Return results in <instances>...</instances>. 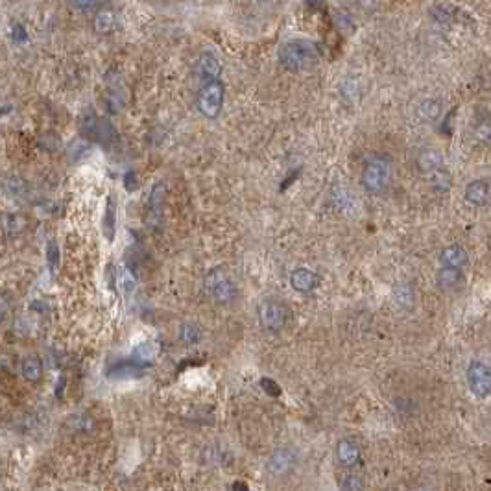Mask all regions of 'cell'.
I'll list each match as a JSON object with an SVG mask.
<instances>
[{"mask_svg": "<svg viewBox=\"0 0 491 491\" xmlns=\"http://www.w3.org/2000/svg\"><path fill=\"white\" fill-rule=\"evenodd\" d=\"M465 201L473 207H484L491 201V183L484 178L469 181L464 190Z\"/></svg>", "mask_w": 491, "mask_h": 491, "instance_id": "11", "label": "cell"}, {"mask_svg": "<svg viewBox=\"0 0 491 491\" xmlns=\"http://www.w3.org/2000/svg\"><path fill=\"white\" fill-rule=\"evenodd\" d=\"M102 231H104V237L109 242H113L116 231V207L113 196H107L106 200V211H104V218H102Z\"/></svg>", "mask_w": 491, "mask_h": 491, "instance_id": "17", "label": "cell"}, {"mask_svg": "<svg viewBox=\"0 0 491 491\" xmlns=\"http://www.w3.org/2000/svg\"><path fill=\"white\" fill-rule=\"evenodd\" d=\"M417 166L425 174H434L438 170L444 169V157L438 150L434 148H423L417 153Z\"/></svg>", "mask_w": 491, "mask_h": 491, "instance_id": "16", "label": "cell"}, {"mask_svg": "<svg viewBox=\"0 0 491 491\" xmlns=\"http://www.w3.org/2000/svg\"><path fill=\"white\" fill-rule=\"evenodd\" d=\"M464 270L445 268V266H442V268L438 270V274H436V285H438L439 290L444 292L458 290L460 286L464 285Z\"/></svg>", "mask_w": 491, "mask_h": 491, "instance_id": "13", "label": "cell"}, {"mask_svg": "<svg viewBox=\"0 0 491 491\" xmlns=\"http://www.w3.org/2000/svg\"><path fill=\"white\" fill-rule=\"evenodd\" d=\"M164 198H166V185H164V181H157V183L152 187L148 200V226L152 227V229H157L161 220H163Z\"/></svg>", "mask_w": 491, "mask_h": 491, "instance_id": "10", "label": "cell"}, {"mask_svg": "<svg viewBox=\"0 0 491 491\" xmlns=\"http://www.w3.org/2000/svg\"><path fill=\"white\" fill-rule=\"evenodd\" d=\"M11 36H13V41L15 42H24L28 39L26 30H24V26H21V24H15V26H13Z\"/></svg>", "mask_w": 491, "mask_h": 491, "instance_id": "30", "label": "cell"}, {"mask_svg": "<svg viewBox=\"0 0 491 491\" xmlns=\"http://www.w3.org/2000/svg\"><path fill=\"white\" fill-rule=\"evenodd\" d=\"M224 104V84L222 81H211L201 87L198 95V109L207 118H217L222 111Z\"/></svg>", "mask_w": 491, "mask_h": 491, "instance_id": "6", "label": "cell"}, {"mask_svg": "<svg viewBox=\"0 0 491 491\" xmlns=\"http://www.w3.org/2000/svg\"><path fill=\"white\" fill-rule=\"evenodd\" d=\"M47 260H48V266H50V272L54 274L59 266V248H58V244H56V240H48Z\"/></svg>", "mask_w": 491, "mask_h": 491, "instance_id": "29", "label": "cell"}, {"mask_svg": "<svg viewBox=\"0 0 491 491\" xmlns=\"http://www.w3.org/2000/svg\"><path fill=\"white\" fill-rule=\"evenodd\" d=\"M24 226H26V220H24V217H21V215H8V217H6L4 229L6 235H10V237L19 235V233L24 229Z\"/></svg>", "mask_w": 491, "mask_h": 491, "instance_id": "25", "label": "cell"}, {"mask_svg": "<svg viewBox=\"0 0 491 491\" xmlns=\"http://www.w3.org/2000/svg\"><path fill=\"white\" fill-rule=\"evenodd\" d=\"M338 490L340 491H366V481L364 476L349 471L345 475H342V478L338 481Z\"/></svg>", "mask_w": 491, "mask_h": 491, "instance_id": "20", "label": "cell"}, {"mask_svg": "<svg viewBox=\"0 0 491 491\" xmlns=\"http://www.w3.org/2000/svg\"><path fill=\"white\" fill-rule=\"evenodd\" d=\"M89 152V141L87 139H76L75 143H70L69 146V157L70 159H81L85 153Z\"/></svg>", "mask_w": 491, "mask_h": 491, "instance_id": "28", "label": "cell"}, {"mask_svg": "<svg viewBox=\"0 0 491 491\" xmlns=\"http://www.w3.org/2000/svg\"><path fill=\"white\" fill-rule=\"evenodd\" d=\"M116 17L111 10H100L95 17V30L98 33H109L115 28Z\"/></svg>", "mask_w": 491, "mask_h": 491, "instance_id": "21", "label": "cell"}, {"mask_svg": "<svg viewBox=\"0 0 491 491\" xmlns=\"http://www.w3.org/2000/svg\"><path fill=\"white\" fill-rule=\"evenodd\" d=\"M205 288L212 299L220 305L235 302V297H237V286L229 279V275L226 274L222 266L209 270V274L205 275Z\"/></svg>", "mask_w": 491, "mask_h": 491, "instance_id": "3", "label": "cell"}, {"mask_svg": "<svg viewBox=\"0 0 491 491\" xmlns=\"http://www.w3.org/2000/svg\"><path fill=\"white\" fill-rule=\"evenodd\" d=\"M6 190H8L10 196H13V198H21V196L26 194V183H24L21 178L11 176V178H8V181H6Z\"/></svg>", "mask_w": 491, "mask_h": 491, "instance_id": "27", "label": "cell"}, {"mask_svg": "<svg viewBox=\"0 0 491 491\" xmlns=\"http://www.w3.org/2000/svg\"><path fill=\"white\" fill-rule=\"evenodd\" d=\"M439 265L445 268H458L464 270L469 265V254L462 244H451L447 248L442 249L439 254Z\"/></svg>", "mask_w": 491, "mask_h": 491, "instance_id": "12", "label": "cell"}, {"mask_svg": "<svg viewBox=\"0 0 491 491\" xmlns=\"http://www.w3.org/2000/svg\"><path fill=\"white\" fill-rule=\"evenodd\" d=\"M391 180V163L390 159L386 157H375L368 161L362 170V187L368 192H382L386 187L390 185Z\"/></svg>", "mask_w": 491, "mask_h": 491, "instance_id": "2", "label": "cell"}, {"mask_svg": "<svg viewBox=\"0 0 491 491\" xmlns=\"http://www.w3.org/2000/svg\"><path fill=\"white\" fill-rule=\"evenodd\" d=\"M120 279L124 294H126V297H130L133 292H135V288H137V277H135V274H133L132 270L127 268V266H124V268H122Z\"/></svg>", "mask_w": 491, "mask_h": 491, "instance_id": "26", "label": "cell"}, {"mask_svg": "<svg viewBox=\"0 0 491 491\" xmlns=\"http://www.w3.org/2000/svg\"><path fill=\"white\" fill-rule=\"evenodd\" d=\"M334 458L338 462L340 467L343 469H354L362 460V449L360 445L351 438L338 439V444L334 447Z\"/></svg>", "mask_w": 491, "mask_h": 491, "instance_id": "8", "label": "cell"}, {"mask_svg": "<svg viewBox=\"0 0 491 491\" xmlns=\"http://www.w3.org/2000/svg\"><path fill=\"white\" fill-rule=\"evenodd\" d=\"M290 285L294 290L306 294V292H312L320 285V275L314 274L312 270L297 268L290 274Z\"/></svg>", "mask_w": 491, "mask_h": 491, "instance_id": "15", "label": "cell"}, {"mask_svg": "<svg viewBox=\"0 0 491 491\" xmlns=\"http://www.w3.org/2000/svg\"><path fill=\"white\" fill-rule=\"evenodd\" d=\"M72 8H76V10L91 11V10H98V8H102V4H98V2H75Z\"/></svg>", "mask_w": 491, "mask_h": 491, "instance_id": "32", "label": "cell"}, {"mask_svg": "<svg viewBox=\"0 0 491 491\" xmlns=\"http://www.w3.org/2000/svg\"><path fill=\"white\" fill-rule=\"evenodd\" d=\"M430 185L436 192H447L451 189V174L445 169L430 174Z\"/></svg>", "mask_w": 491, "mask_h": 491, "instance_id": "23", "label": "cell"}, {"mask_svg": "<svg viewBox=\"0 0 491 491\" xmlns=\"http://www.w3.org/2000/svg\"><path fill=\"white\" fill-rule=\"evenodd\" d=\"M407 299L412 303V292H410V288H407V286H405V288H401V290H399V294H397V302L401 303V305L407 306V303H405Z\"/></svg>", "mask_w": 491, "mask_h": 491, "instance_id": "31", "label": "cell"}, {"mask_svg": "<svg viewBox=\"0 0 491 491\" xmlns=\"http://www.w3.org/2000/svg\"><path fill=\"white\" fill-rule=\"evenodd\" d=\"M299 454L292 447H277L274 453L266 458V473L274 478H285L297 467Z\"/></svg>", "mask_w": 491, "mask_h": 491, "instance_id": "5", "label": "cell"}, {"mask_svg": "<svg viewBox=\"0 0 491 491\" xmlns=\"http://www.w3.org/2000/svg\"><path fill=\"white\" fill-rule=\"evenodd\" d=\"M180 338L187 343V345H192V343H198L201 338V329L196 325V323H183L180 329Z\"/></svg>", "mask_w": 491, "mask_h": 491, "instance_id": "24", "label": "cell"}, {"mask_svg": "<svg viewBox=\"0 0 491 491\" xmlns=\"http://www.w3.org/2000/svg\"><path fill=\"white\" fill-rule=\"evenodd\" d=\"M279 61L288 70H305L318 61V48L306 39H294L281 47Z\"/></svg>", "mask_w": 491, "mask_h": 491, "instance_id": "1", "label": "cell"}, {"mask_svg": "<svg viewBox=\"0 0 491 491\" xmlns=\"http://www.w3.org/2000/svg\"><path fill=\"white\" fill-rule=\"evenodd\" d=\"M442 115V104L438 100L427 98L417 106V116L423 122H436Z\"/></svg>", "mask_w": 491, "mask_h": 491, "instance_id": "19", "label": "cell"}, {"mask_svg": "<svg viewBox=\"0 0 491 491\" xmlns=\"http://www.w3.org/2000/svg\"><path fill=\"white\" fill-rule=\"evenodd\" d=\"M473 135L481 144L491 148V118H481L473 126Z\"/></svg>", "mask_w": 491, "mask_h": 491, "instance_id": "22", "label": "cell"}, {"mask_svg": "<svg viewBox=\"0 0 491 491\" xmlns=\"http://www.w3.org/2000/svg\"><path fill=\"white\" fill-rule=\"evenodd\" d=\"M263 386H265V390H268L270 393H274V396H277V393H279V390H277V386H275L274 380L263 379Z\"/></svg>", "mask_w": 491, "mask_h": 491, "instance_id": "33", "label": "cell"}, {"mask_svg": "<svg viewBox=\"0 0 491 491\" xmlns=\"http://www.w3.org/2000/svg\"><path fill=\"white\" fill-rule=\"evenodd\" d=\"M65 430L70 434H76V436H79V434H93L96 430V419L91 414H72V416L67 417V421H65Z\"/></svg>", "mask_w": 491, "mask_h": 491, "instance_id": "14", "label": "cell"}, {"mask_svg": "<svg viewBox=\"0 0 491 491\" xmlns=\"http://www.w3.org/2000/svg\"><path fill=\"white\" fill-rule=\"evenodd\" d=\"M465 380L476 399H488L491 396V366L486 362L473 360L465 370Z\"/></svg>", "mask_w": 491, "mask_h": 491, "instance_id": "4", "label": "cell"}, {"mask_svg": "<svg viewBox=\"0 0 491 491\" xmlns=\"http://www.w3.org/2000/svg\"><path fill=\"white\" fill-rule=\"evenodd\" d=\"M132 181H133V185L137 187V181H135V172H132V170H130V172H127V174H126V180H124V183H126V189H127V190H132V189H133V187H132Z\"/></svg>", "mask_w": 491, "mask_h": 491, "instance_id": "34", "label": "cell"}, {"mask_svg": "<svg viewBox=\"0 0 491 491\" xmlns=\"http://www.w3.org/2000/svg\"><path fill=\"white\" fill-rule=\"evenodd\" d=\"M194 70L198 78L203 79L205 84H211V81H218V76L222 75V63H220L217 54L207 50V52L200 54Z\"/></svg>", "mask_w": 491, "mask_h": 491, "instance_id": "9", "label": "cell"}, {"mask_svg": "<svg viewBox=\"0 0 491 491\" xmlns=\"http://www.w3.org/2000/svg\"><path fill=\"white\" fill-rule=\"evenodd\" d=\"M286 318H288V311L283 303L275 302V299H266L260 303L259 306V322L266 331L277 333L285 327Z\"/></svg>", "mask_w": 491, "mask_h": 491, "instance_id": "7", "label": "cell"}, {"mask_svg": "<svg viewBox=\"0 0 491 491\" xmlns=\"http://www.w3.org/2000/svg\"><path fill=\"white\" fill-rule=\"evenodd\" d=\"M21 373H22V377H24V380H28V382H32V384L39 382L42 377L41 359H39V357H36V354H30V357H26V359L21 362Z\"/></svg>", "mask_w": 491, "mask_h": 491, "instance_id": "18", "label": "cell"}]
</instances>
